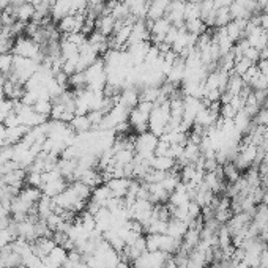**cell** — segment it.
Instances as JSON below:
<instances>
[{"mask_svg":"<svg viewBox=\"0 0 268 268\" xmlns=\"http://www.w3.org/2000/svg\"><path fill=\"white\" fill-rule=\"evenodd\" d=\"M114 268H131L130 266V262H125V260H119V263L115 265Z\"/></svg>","mask_w":268,"mask_h":268,"instance_id":"e575fe53","label":"cell"},{"mask_svg":"<svg viewBox=\"0 0 268 268\" xmlns=\"http://www.w3.org/2000/svg\"><path fill=\"white\" fill-rule=\"evenodd\" d=\"M11 221H13V218H8V216L0 218V230H7L11 224Z\"/></svg>","mask_w":268,"mask_h":268,"instance_id":"d6a6232c","label":"cell"},{"mask_svg":"<svg viewBox=\"0 0 268 268\" xmlns=\"http://www.w3.org/2000/svg\"><path fill=\"white\" fill-rule=\"evenodd\" d=\"M37 210H38V216L41 219H46L49 215H52L55 212V204H54V199L49 196H44L38 201L37 204Z\"/></svg>","mask_w":268,"mask_h":268,"instance_id":"d6986e66","label":"cell"},{"mask_svg":"<svg viewBox=\"0 0 268 268\" xmlns=\"http://www.w3.org/2000/svg\"><path fill=\"white\" fill-rule=\"evenodd\" d=\"M73 15V4L71 0H55V4L51 8V18L52 21L59 22L65 16Z\"/></svg>","mask_w":268,"mask_h":268,"instance_id":"ba28073f","label":"cell"},{"mask_svg":"<svg viewBox=\"0 0 268 268\" xmlns=\"http://www.w3.org/2000/svg\"><path fill=\"white\" fill-rule=\"evenodd\" d=\"M66 257H68V251L63 246H60V244H55V248L51 251V254L46 255L43 260L59 268V266H62L65 263Z\"/></svg>","mask_w":268,"mask_h":268,"instance_id":"2e32d148","label":"cell"},{"mask_svg":"<svg viewBox=\"0 0 268 268\" xmlns=\"http://www.w3.org/2000/svg\"><path fill=\"white\" fill-rule=\"evenodd\" d=\"M26 177H27V170L19 167L13 172H8L5 175H2V180L7 186H13V188L22 190V185L26 183Z\"/></svg>","mask_w":268,"mask_h":268,"instance_id":"7c38bea8","label":"cell"},{"mask_svg":"<svg viewBox=\"0 0 268 268\" xmlns=\"http://www.w3.org/2000/svg\"><path fill=\"white\" fill-rule=\"evenodd\" d=\"M26 183L29 186H35V188H41V186H43V173L41 172H35V170H27Z\"/></svg>","mask_w":268,"mask_h":268,"instance_id":"f546056e","label":"cell"},{"mask_svg":"<svg viewBox=\"0 0 268 268\" xmlns=\"http://www.w3.org/2000/svg\"><path fill=\"white\" fill-rule=\"evenodd\" d=\"M19 196H21L24 201L30 202L32 205H37L38 201L43 197V191H41V188H35V186H29V185H27L26 188H22V190L19 191Z\"/></svg>","mask_w":268,"mask_h":268,"instance_id":"44dd1931","label":"cell"},{"mask_svg":"<svg viewBox=\"0 0 268 268\" xmlns=\"http://www.w3.org/2000/svg\"><path fill=\"white\" fill-rule=\"evenodd\" d=\"M22 265H26L27 268H41L43 259L38 257L33 251H29L27 254L22 255Z\"/></svg>","mask_w":268,"mask_h":268,"instance_id":"83f0119b","label":"cell"},{"mask_svg":"<svg viewBox=\"0 0 268 268\" xmlns=\"http://www.w3.org/2000/svg\"><path fill=\"white\" fill-rule=\"evenodd\" d=\"M186 230H188V224H186L185 221L177 219V218H170L169 223H167V232H166V234L173 237V238L183 240V235L186 234Z\"/></svg>","mask_w":268,"mask_h":268,"instance_id":"9a60e30c","label":"cell"},{"mask_svg":"<svg viewBox=\"0 0 268 268\" xmlns=\"http://www.w3.org/2000/svg\"><path fill=\"white\" fill-rule=\"evenodd\" d=\"M180 2H188V0H180Z\"/></svg>","mask_w":268,"mask_h":268,"instance_id":"74e56055","label":"cell"},{"mask_svg":"<svg viewBox=\"0 0 268 268\" xmlns=\"http://www.w3.org/2000/svg\"><path fill=\"white\" fill-rule=\"evenodd\" d=\"M4 100H7V97H5V92H4V88L0 87V103H2Z\"/></svg>","mask_w":268,"mask_h":268,"instance_id":"d590c367","label":"cell"},{"mask_svg":"<svg viewBox=\"0 0 268 268\" xmlns=\"http://www.w3.org/2000/svg\"><path fill=\"white\" fill-rule=\"evenodd\" d=\"M66 188H68V182L63 177H59V178H54V180L46 182L41 186V191H43L44 196L55 197V196H59L60 193H63Z\"/></svg>","mask_w":268,"mask_h":268,"instance_id":"9c48e42d","label":"cell"},{"mask_svg":"<svg viewBox=\"0 0 268 268\" xmlns=\"http://www.w3.org/2000/svg\"><path fill=\"white\" fill-rule=\"evenodd\" d=\"M204 268H213V266H204Z\"/></svg>","mask_w":268,"mask_h":268,"instance_id":"f35d334b","label":"cell"},{"mask_svg":"<svg viewBox=\"0 0 268 268\" xmlns=\"http://www.w3.org/2000/svg\"><path fill=\"white\" fill-rule=\"evenodd\" d=\"M185 29L188 33L196 35V37H199V35L207 32V26L205 22L199 18V19H191V21H186L185 22Z\"/></svg>","mask_w":268,"mask_h":268,"instance_id":"603a6c76","label":"cell"},{"mask_svg":"<svg viewBox=\"0 0 268 268\" xmlns=\"http://www.w3.org/2000/svg\"><path fill=\"white\" fill-rule=\"evenodd\" d=\"M170 120V104L169 100L161 103V104H155L153 111L150 112V119H148V131L153 133L155 136L161 137L166 133L167 125Z\"/></svg>","mask_w":268,"mask_h":268,"instance_id":"6da1fadb","label":"cell"},{"mask_svg":"<svg viewBox=\"0 0 268 268\" xmlns=\"http://www.w3.org/2000/svg\"><path fill=\"white\" fill-rule=\"evenodd\" d=\"M159 137L153 133L145 131L134 136V153L142 159H151L155 156V148L158 145Z\"/></svg>","mask_w":268,"mask_h":268,"instance_id":"3957f363","label":"cell"},{"mask_svg":"<svg viewBox=\"0 0 268 268\" xmlns=\"http://www.w3.org/2000/svg\"><path fill=\"white\" fill-rule=\"evenodd\" d=\"M8 117V115L7 114H4V112H0V123H2L4 125V122H5V119Z\"/></svg>","mask_w":268,"mask_h":268,"instance_id":"8d00e7d4","label":"cell"},{"mask_svg":"<svg viewBox=\"0 0 268 268\" xmlns=\"http://www.w3.org/2000/svg\"><path fill=\"white\" fill-rule=\"evenodd\" d=\"M54 248H55V241L52 238H48V237L37 238L32 243V251L41 259H44L46 255H49Z\"/></svg>","mask_w":268,"mask_h":268,"instance_id":"30bf717a","label":"cell"},{"mask_svg":"<svg viewBox=\"0 0 268 268\" xmlns=\"http://www.w3.org/2000/svg\"><path fill=\"white\" fill-rule=\"evenodd\" d=\"M84 73L87 79V88L90 90H103L104 85L108 84L106 65H104L103 59H98L95 63L90 65Z\"/></svg>","mask_w":268,"mask_h":268,"instance_id":"277c9868","label":"cell"},{"mask_svg":"<svg viewBox=\"0 0 268 268\" xmlns=\"http://www.w3.org/2000/svg\"><path fill=\"white\" fill-rule=\"evenodd\" d=\"M169 151H170V144L164 141V139H159L155 148V156H169Z\"/></svg>","mask_w":268,"mask_h":268,"instance_id":"4dcf8cb0","label":"cell"},{"mask_svg":"<svg viewBox=\"0 0 268 268\" xmlns=\"http://www.w3.org/2000/svg\"><path fill=\"white\" fill-rule=\"evenodd\" d=\"M52 101L51 100H38L37 103L33 104V109L35 112H38L41 115H44V117H51V112H52Z\"/></svg>","mask_w":268,"mask_h":268,"instance_id":"4316f807","label":"cell"},{"mask_svg":"<svg viewBox=\"0 0 268 268\" xmlns=\"http://www.w3.org/2000/svg\"><path fill=\"white\" fill-rule=\"evenodd\" d=\"M4 125H5V128H15V126L22 125V123H21V120H19V117H18V114L11 112V114L8 115V117L5 119Z\"/></svg>","mask_w":268,"mask_h":268,"instance_id":"1f68e13d","label":"cell"},{"mask_svg":"<svg viewBox=\"0 0 268 268\" xmlns=\"http://www.w3.org/2000/svg\"><path fill=\"white\" fill-rule=\"evenodd\" d=\"M13 54H0V71H2V74H10L11 68H13Z\"/></svg>","mask_w":268,"mask_h":268,"instance_id":"f1b7e54d","label":"cell"},{"mask_svg":"<svg viewBox=\"0 0 268 268\" xmlns=\"http://www.w3.org/2000/svg\"><path fill=\"white\" fill-rule=\"evenodd\" d=\"M252 65H255V63L248 60L246 57H240V59H235V65H234V68H232L230 73H234L237 76H243Z\"/></svg>","mask_w":268,"mask_h":268,"instance_id":"484cf974","label":"cell"},{"mask_svg":"<svg viewBox=\"0 0 268 268\" xmlns=\"http://www.w3.org/2000/svg\"><path fill=\"white\" fill-rule=\"evenodd\" d=\"M153 108H155L153 103L139 101L137 106L130 111L128 122H130L134 134H141V133L148 131V119H150V112L153 111Z\"/></svg>","mask_w":268,"mask_h":268,"instance_id":"7a4b0ae2","label":"cell"},{"mask_svg":"<svg viewBox=\"0 0 268 268\" xmlns=\"http://www.w3.org/2000/svg\"><path fill=\"white\" fill-rule=\"evenodd\" d=\"M69 188H71L74 191V194L79 197V199H82V201H90V197H92V193L93 190L90 188L88 185H85L84 182H80V180H74L71 182V185H68Z\"/></svg>","mask_w":268,"mask_h":268,"instance_id":"7402d4cb","label":"cell"},{"mask_svg":"<svg viewBox=\"0 0 268 268\" xmlns=\"http://www.w3.org/2000/svg\"><path fill=\"white\" fill-rule=\"evenodd\" d=\"M162 268H178V266H177V263H175V259H173L172 255H170V257L166 260V263H164V266H162Z\"/></svg>","mask_w":268,"mask_h":268,"instance_id":"836d02e7","label":"cell"},{"mask_svg":"<svg viewBox=\"0 0 268 268\" xmlns=\"http://www.w3.org/2000/svg\"><path fill=\"white\" fill-rule=\"evenodd\" d=\"M170 27H172L170 21L166 18H161L158 21L150 22V40L153 41V44L164 43V38H166V35Z\"/></svg>","mask_w":268,"mask_h":268,"instance_id":"5b68a950","label":"cell"},{"mask_svg":"<svg viewBox=\"0 0 268 268\" xmlns=\"http://www.w3.org/2000/svg\"><path fill=\"white\" fill-rule=\"evenodd\" d=\"M15 13H16V19L21 21V22H30L33 21V16H35V5L29 4V2H24L19 7H15Z\"/></svg>","mask_w":268,"mask_h":268,"instance_id":"ffe728a7","label":"cell"},{"mask_svg":"<svg viewBox=\"0 0 268 268\" xmlns=\"http://www.w3.org/2000/svg\"><path fill=\"white\" fill-rule=\"evenodd\" d=\"M112 197H114L112 191L108 188V185H106V183H103V185L97 186V188H93V193H92L90 201L97 202V204L101 205V207H106L108 202L112 199Z\"/></svg>","mask_w":268,"mask_h":268,"instance_id":"4fadbf2b","label":"cell"},{"mask_svg":"<svg viewBox=\"0 0 268 268\" xmlns=\"http://www.w3.org/2000/svg\"><path fill=\"white\" fill-rule=\"evenodd\" d=\"M133 178H126V177H115V178H109L106 182L108 188L112 191L114 197H119V199H123V197L128 194V190H130Z\"/></svg>","mask_w":268,"mask_h":268,"instance_id":"8992f818","label":"cell"},{"mask_svg":"<svg viewBox=\"0 0 268 268\" xmlns=\"http://www.w3.org/2000/svg\"><path fill=\"white\" fill-rule=\"evenodd\" d=\"M69 126L76 134H84L93 130V126L88 120L87 115H74V119L69 122Z\"/></svg>","mask_w":268,"mask_h":268,"instance_id":"ac0fdd59","label":"cell"},{"mask_svg":"<svg viewBox=\"0 0 268 268\" xmlns=\"http://www.w3.org/2000/svg\"><path fill=\"white\" fill-rule=\"evenodd\" d=\"M119 104H122L126 109H134L139 104V90L136 87H126L120 92Z\"/></svg>","mask_w":268,"mask_h":268,"instance_id":"52a82bcc","label":"cell"},{"mask_svg":"<svg viewBox=\"0 0 268 268\" xmlns=\"http://www.w3.org/2000/svg\"><path fill=\"white\" fill-rule=\"evenodd\" d=\"M115 27H117V21H115L111 15H103L97 19L95 24V30L100 32L104 37H112V33L115 32Z\"/></svg>","mask_w":268,"mask_h":268,"instance_id":"8fae6325","label":"cell"},{"mask_svg":"<svg viewBox=\"0 0 268 268\" xmlns=\"http://www.w3.org/2000/svg\"><path fill=\"white\" fill-rule=\"evenodd\" d=\"M223 173H224V178L229 183H234L240 178V170L234 162H226V164H223Z\"/></svg>","mask_w":268,"mask_h":268,"instance_id":"d4e9b609","label":"cell"},{"mask_svg":"<svg viewBox=\"0 0 268 268\" xmlns=\"http://www.w3.org/2000/svg\"><path fill=\"white\" fill-rule=\"evenodd\" d=\"M232 21L229 8H218L215 15V29H223Z\"/></svg>","mask_w":268,"mask_h":268,"instance_id":"cb8c5ba5","label":"cell"},{"mask_svg":"<svg viewBox=\"0 0 268 268\" xmlns=\"http://www.w3.org/2000/svg\"><path fill=\"white\" fill-rule=\"evenodd\" d=\"M29 130L30 128L26 126V125H19V126H15V128H7V133H5L7 145H15L18 142H21Z\"/></svg>","mask_w":268,"mask_h":268,"instance_id":"5bb4252c","label":"cell"},{"mask_svg":"<svg viewBox=\"0 0 268 268\" xmlns=\"http://www.w3.org/2000/svg\"><path fill=\"white\" fill-rule=\"evenodd\" d=\"M150 166L151 169H156L161 172H170L177 166V161L170 156H153L150 161Z\"/></svg>","mask_w":268,"mask_h":268,"instance_id":"e0dca14e","label":"cell"}]
</instances>
